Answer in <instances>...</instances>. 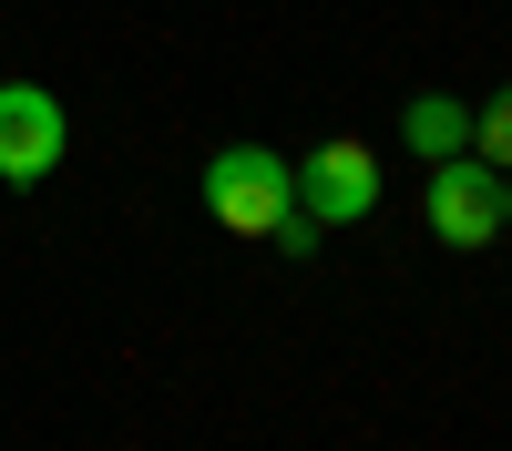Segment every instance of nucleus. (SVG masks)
Instances as JSON below:
<instances>
[{
    "instance_id": "f03ea898",
    "label": "nucleus",
    "mask_w": 512,
    "mask_h": 451,
    "mask_svg": "<svg viewBox=\"0 0 512 451\" xmlns=\"http://www.w3.org/2000/svg\"><path fill=\"white\" fill-rule=\"evenodd\" d=\"M420 205H431V236H441V246H461V257H482V246L502 236V175H492L482 154H441V164H431V195H420Z\"/></svg>"
},
{
    "instance_id": "39448f33",
    "label": "nucleus",
    "mask_w": 512,
    "mask_h": 451,
    "mask_svg": "<svg viewBox=\"0 0 512 451\" xmlns=\"http://www.w3.org/2000/svg\"><path fill=\"white\" fill-rule=\"evenodd\" d=\"M400 134H410V154H472V103L461 93H410V113H400Z\"/></svg>"
},
{
    "instance_id": "7ed1b4c3",
    "label": "nucleus",
    "mask_w": 512,
    "mask_h": 451,
    "mask_svg": "<svg viewBox=\"0 0 512 451\" xmlns=\"http://www.w3.org/2000/svg\"><path fill=\"white\" fill-rule=\"evenodd\" d=\"M287 175H297V216H308V226H359L369 205H379V154L359 134L318 144L308 164H287Z\"/></svg>"
},
{
    "instance_id": "0eeeda50",
    "label": "nucleus",
    "mask_w": 512,
    "mask_h": 451,
    "mask_svg": "<svg viewBox=\"0 0 512 451\" xmlns=\"http://www.w3.org/2000/svg\"><path fill=\"white\" fill-rule=\"evenodd\" d=\"M502 226H512V175H502Z\"/></svg>"
},
{
    "instance_id": "f257e3e1",
    "label": "nucleus",
    "mask_w": 512,
    "mask_h": 451,
    "mask_svg": "<svg viewBox=\"0 0 512 451\" xmlns=\"http://www.w3.org/2000/svg\"><path fill=\"white\" fill-rule=\"evenodd\" d=\"M205 216H216L226 236H277V226L297 216L287 154H267V144H226L216 164H205Z\"/></svg>"
},
{
    "instance_id": "20e7f679",
    "label": "nucleus",
    "mask_w": 512,
    "mask_h": 451,
    "mask_svg": "<svg viewBox=\"0 0 512 451\" xmlns=\"http://www.w3.org/2000/svg\"><path fill=\"white\" fill-rule=\"evenodd\" d=\"M62 144H72L62 103L41 93V82H0V185H41V175H62Z\"/></svg>"
},
{
    "instance_id": "423d86ee",
    "label": "nucleus",
    "mask_w": 512,
    "mask_h": 451,
    "mask_svg": "<svg viewBox=\"0 0 512 451\" xmlns=\"http://www.w3.org/2000/svg\"><path fill=\"white\" fill-rule=\"evenodd\" d=\"M472 154L492 164V175H512V82H502L492 103H472Z\"/></svg>"
}]
</instances>
